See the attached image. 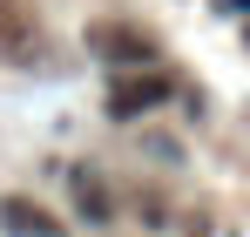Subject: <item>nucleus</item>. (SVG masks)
Masks as SVG:
<instances>
[{
  "mask_svg": "<svg viewBox=\"0 0 250 237\" xmlns=\"http://www.w3.org/2000/svg\"><path fill=\"white\" fill-rule=\"evenodd\" d=\"M34 21H27V7L21 0H0V54L7 61H34Z\"/></svg>",
  "mask_w": 250,
  "mask_h": 237,
  "instance_id": "1",
  "label": "nucleus"
},
{
  "mask_svg": "<svg viewBox=\"0 0 250 237\" xmlns=\"http://www.w3.org/2000/svg\"><path fill=\"white\" fill-rule=\"evenodd\" d=\"M0 224H7L14 237H61V224L47 217L41 203H27V197H7V203H0Z\"/></svg>",
  "mask_w": 250,
  "mask_h": 237,
  "instance_id": "2",
  "label": "nucleus"
},
{
  "mask_svg": "<svg viewBox=\"0 0 250 237\" xmlns=\"http://www.w3.org/2000/svg\"><path fill=\"white\" fill-rule=\"evenodd\" d=\"M75 197H82V210L108 217V197H102V183H95V176H82V183H75Z\"/></svg>",
  "mask_w": 250,
  "mask_h": 237,
  "instance_id": "5",
  "label": "nucleus"
},
{
  "mask_svg": "<svg viewBox=\"0 0 250 237\" xmlns=\"http://www.w3.org/2000/svg\"><path fill=\"white\" fill-rule=\"evenodd\" d=\"M102 47H108V54H122V61H142V54H149V41L122 34V27H108V34H102Z\"/></svg>",
  "mask_w": 250,
  "mask_h": 237,
  "instance_id": "4",
  "label": "nucleus"
},
{
  "mask_svg": "<svg viewBox=\"0 0 250 237\" xmlns=\"http://www.w3.org/2000/svg\"><path fill=\"white\" fill-rule=\"evenodd\" d=\"M163 95H169L163 75H128V81H115L108 109H115V116H135V109H149V102H163Z\"/></svg>",
  "mask_w": 250,
  "mask_h": 237,
  "instance_id": "3",
  "label": "nucleus"
}]
</instances>
